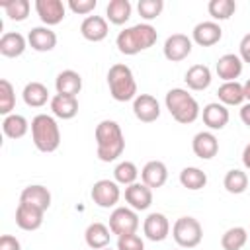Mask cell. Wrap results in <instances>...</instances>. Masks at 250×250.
<instances>
[{"instance_id": "cell-1", "label": "cell", "mask_w": 250, "mask_h": 250, "mask_svg": "<svg viewBox=\"0 0 250 250\" xmlns=\"http://www.w3.org/2000/svg\"><path fill=\"white\" fill-rule=\"evenodd\" d=\"M94 137H96V154L102 162H113L123 154L125 137L117 121L113 119L100 121L96 125Z\"/></svg>"}, {"instance_id": "cell-2", "label": "cell", "mask_w": 250, "mask_h": 250, "mask_svg": "<svg viewBox=\"0 0 250 250\" xmlns=\"http://www.w3.org/2000/svg\"><path fill=\"white\" fill-rule=\"evenodd\" d=\"M158 39V31L154 25L150 23H135L131 27H125L123 31H119L117 39H115V45H117V51L121 55H127V57H133L141 51H146L150 49Z\"/></svg>"}, {"instance_id": "cell-3", "label": "cell", "mask_w": 250, "mask_h": 250, "mask_svg": "<svg viewBox=\"0 0 250 250\" xmlns=\"http://www.w3.org/2000/svg\"><path fill=\"white\" fill-rule=\"evenodd\" d=\"M164 104H166V109L170 111V115L182 125L193 123L201 113V107H199L197 100L184 88L168 90V94L164 98Z\"/></svg>"}, {"instance_id": "cell-4", "label": "cell", "mask_w": 250, "mask_h": 250, "mask_svg": "<svg viewBox=\"0 0 250 250\" xmlns=\"http://www.w3.org/2000/svg\"><path fill=\"white\" fill-rule=\"evenodd\" d=\"M31 141L41 152H55L61 145V129L53 115L37 113L31 119Z\"/></svg>"}, {"instance_id": "cell-5", "label": "cell", "mask_w": 250, "mask_h": 250, "mask_svg": "<svg viewBox=\"0 0 250 250\" xmlns=\"http://www.w3.org/2000/svg\"><path fill=\"white\" fill-rule=\"evenodd\" d=\"M107 86H109V94L115 102H131L139 96L137 94V80L133 76V70L123 62H117V64L109 66Z\"/></svg>"}, {"instance_id": "cell-6", "label": "cell", "mask_w": 250, "mask_h": 250, "mask_svg": "<svg viewBox=\"0 0 250 250\" xmlns=\"http://www.w3.org/2000/svg\"><path fill=\"white\" fill-rule=\"evenodd\" d=\"M172 236L180 248H195L203 238L201 223L195 217H180L172 227Z\"/></svg>"}, {"instance_id": "cell-7", "label": "cell", "mask_w": 250, "mask_h": 250, "mask_svg": "<svg viewBox=\"0 0 250 250\" xmlns=\"http://www.w3.org/2000/svg\"><path fill=\"white\" fill-rule=\"evenodd\" d=\"M139 225H141L139 215L131 207H115L109 213V230L117 238L125 236V234H135Z\"/></svg>"}, {"instance_id": "cell-8", "label": "cell", "mask_w": 250, "mask_h": 250, "mask_svg": "<svg viewBox=\"0 0 250 250\" xmlns=\"http://www.w3.org/2000/svg\"><path fill=\"white\" fill-rule=\"evenodd\" d=\"M90 195L98 207L109 209V207H115L117 201L121 199V189L115 180H98V182H94Z\"/></svg>"}, {"instance_id": "cell-9", "label": "cell", "mask_w": 250, "mask_h": 250, "mask_svg": "<svg viewBox=\"0 0 250 250\" xmlns=\"http://www.w3.org/2000/svg\"><path fill=\"white\" fill-rule=\"evenodd\" d=\"M191 47H193V41L184 35V33H172L166 41H164V57L170 61V62H180L184 59L189 57L191 53Z\"/></svg>"}, {"instance_id": "cell-10", "label": "cell", "mask_w": 250, "mask_h": 250, "mask_svg": "<svg viewBox=\"0 0 250 250\" xmlns=\"http://www.w3.org/2000/svg\"><path fill=\"white\" fill-rule=\"evenodd\" d=\"M35 12L43 25L51 27L57 25L64 20L66 16V6L61 0H35Z\"/></svg>"}, {"instance_id": "cell-11", "label": "cell", "mask_w": 250, "mask_h": 250, "mask_svg": "<svg viewBox=\"0 0 250 250\" xmlns=\"http://www.w3.org/2000/svg\"><path fill=\"white\" fill-rule=\"evenodd\" d=\"M143 232L152 242H162L170 234V221L164 213H148L143 221Z\"/></svg>"}, {"instance_id": "cell-12", "label": "cell", "mask_w": 250, "mask_h": 250, "mask_svg": "<svg viewBox=\"0 0 250 250\" xmlns=\"http://www.w3.org/2000/svg\"><path fill=\"white\" fill-rule=\"evenodd\" d=\"M221 37H223V29L213 20L199 21L191 31V41L197 43L199 47H213L221 41Z\"/></svg>"}, {"instance_id": "cell-13", "label": "cell", "mask_w": 250, "mask_h": 250, "mask_svg": "<svg viewBox=\"0 0 250 250\" xmlns=\"http://www.w3.org/2000/svg\"><path fill=\"white\" fill-rule=\"evenodd\" d=\"M133 113L143 123H152L160 117V104L150 94H139L133 100Z\"/></svg>"}, {"instance_id": "cell-14", "label": "cell", "mask_w": 250, "mask_h": 250, "mask_svg": "<svg viewBox=\"0 0 250 250\" xmlns=\"http://www.w3.org/2000/svg\"><path fill=\"white\" fill-rule=\"evenodd\" d=\"M27 45L37 53H49L57 47V33L47 25L31 27L27 33Z\"/></svg>"}, {"instance_id": "cell-15", "label": "cell", "mask_w": 250, "mask_h": 250, "mask_svg": "<svg viewBox=\"0 0 250 250\" xmlns=\"http://www.w3.org/2000/svg\"><path fill=\"white\" fill-rule=\"evenodd\" d=\"M125 201L135 211H146L152 205V189L143 182H135L125 188Z\"/></svg>"}, {"instance_id": "cell-16", "label": "cell", "mask_w": 250, "mask_h": 250, "mask_svg": "<svg viewBox=\"0 0 250 250\" xmlns=\"http://www.w3.org/2000/svg\"><path fill=\"white\" fill-rule=\"evenodd\" d=\"M107 33H109V27H107V20L104 16H88L80 23V35L86 41L100 43L107 37Z\"/></svg>"}, {"instance_id": "cell-17", "label": "cell", "mask_w": 250, "mask_h": 250, "mask_svg": "<svg viewBox=\"0 0 250 250\" xmlns=\"http://www.w3.org/2000/svg\"><path fill=\"white\" fill-rule=\"evenodd\" d=\"M242 68H244V62L238 55L234 53H225L223 57H219L217 64H215V70H217V76L223 80V82H234L240 74H242Z\"/></svg>"}, {"instance_id": "cell-18", "label": "cell", "mask_w": 250, "mask_h": 250, "mask_svg": "<svg viewBox=\"0 0 250 250\" xmlns=\"http://www.w3.org/2000/svg\"><path fill=\"white\" fill-rule=\"evenodd\" d=\"M201 117H203V123L209 127V131H221L227 127L230 113H229L227 105H223L221 102H211V104L203 105Z\"/></svg>"}, {"instance_id": "cell-19", "label": "cell", "mask_w": 250, "mask_h": 250, "mask_svg": "<svg viewBox=\"0 0 250 250\" xmlns=\"http://www.w3.org/2000/svg\"><path fill=\"white\" fill-rule=\"evenodd\" d=\"M191 150L197 158L211 160L219 152V141L213 135V131H199V133H195V137L191 141Z\"/></svg>"}, {"instance_id": "cell-20", "label": "cell", "mask_w": 250, "mask_h": 250, "mask_svg": "<svg viewBox=\"0 0 250 250\" xmlns=\"http://www.w3.org/2000/svg\"><path fill=\"white\" fill-rule=\"evenodd\" d=\"M168 180V168L162 160H148L141 170V182L150 189L162 188Z\"/></svg>"}, {"instance_id": "cell-21", "label": "cell", "mask_w": 250, "mask_h": 250, "mask_svg": "<svg viewBox=\"0 0 250 250\" xmlns=\"http://www.w3.org/2000/svg\"><path fill=\"white\" fill-rule=\"evenodd\" d=\"M20 203H27V205H33L41 211H47L51 207V191L41 184H31V186L21 189Z\"/></svg>"}, {"instance_id": "cell-22", "label": "cell", "mask_w": 250, "mask_h": 250, "mask_svg": "<svg viewBox=\"0 0 250 250\" xmlns=\"http://www.w3.org/2000/svg\"><path fill=\"white\" fill-rule=\"evenodd\" d=\"M43 215L45 211L27 203H20L16 209V225L21 230H37L43 225Z\"/></svg>"}, {"instance_id": "cell-23", "label": "cell", "mask_w": 250, "mask_h": 250, "mask_svg": "<svg viewBox=\"0 0 250 250\" xmlns=\"http://www.w3.org/2000/svg\"><path fill=\"white\" fill-rule=\"evenodd\" d=\"M55 88H57V94H61V96H72V98H76L80 94V90H82V76L76 70L66 68V70H62V72L57 74Z\"/></svg>"}, {"instance_id": "cell-24", "label": "cell", "mask_w": 250, "mask_h": 250, "mask_svg": "<svg viewBox=\"0 0 250 250\" xmlns=\"http://www.w3.org/2000/svg\"><path fill=\"white\" fill-rule=\"evenodd\" d=\"M186 84L189 90H195V92H203L211 86V80H213V74H211V68L207 64H191L188 70H186V76H184Z\"/></svg>"}, {"instance_id": "cell-25", "label": "cell", "mask_w": 250, "mask_h": 250, "mask_svg": "<svg viewBox=\"0 0 250 250\" xmlns=\"http://www.w3.org/2000/svg\"><path fill=\"white\" fill-rule=\"evenodd\" d=\"M27 49V37H23L18 31H6L0 37V55L8 59L21 57L23 51Z\"/></svg>"}, {"instance_id": "cell-26", "label": "cell", "mask_w": 250, "mask_h": 250, "mask_svg": "<svg viewBox=\"0 0 250 250\" xmlns=\"http://www.w3.org/2000/svg\"><path fill=\"white\" fill-rule=\"evenodd\" d=\"M84 240L92 250H102L109 246L111 240V230L107 225L104 223H90L86 232H84Z\"/></svg>"}, {"instance_id": "cell-27", "label": "cell", "mask_w": 250, "mask_h": 250, "mask_svg": "<svg viewBox=\"0 0 250 250\" xmlns=\"http://www.w3.org/2000/svg\"><path fill=\"white\" fill-rule=\"evenodd\" d=\"M51 105V111L55 117L59 119H72L76 117L78 113V100L72 98V96H61V94H55L49 102Z\"/></svg>"}, {"instance_id": "cell-28", "label": "cell", "mask_w": 250, "mask_h": 250, "mask_svg": "<svg viewBox=\"0 0 250 250\" xmlns=\"http://www.w3.org/2000/svg\"><path fill=\"white\" fill-rule=\"evenodd\" d=\"M21 98H23L25 105H29V107H43L47 102H51L49 90H47V86L41 84V82H27V84L23 86Z\"/></svg>"}, {"instance_id": "cell-29", "label": "cell", "mask_w": 250, "mask_h": 250, "mask_svg": "<svg viewBox=\"0 0 250 250\" xmlns=\"http://www.w3.org/2000/svg\"><path fill=\"white\" fill-rule=\"evenodd\" d=\"M217 96H219V102L223 105H242L244 104V88L238 80L234 82H223L217 90Z\"/></svg>"}, {"instance_id": "cell-30", "label": "cell", "mask_w": 250, "mask_h": 250, "mask_svg": "<svg viewBox=\"0 0 250 250\" xmlns=\"http://www.w3.org/2000/svg\"><path fill=\"white\" fill-rule=\"evenodd\" d=\"M31 129V125L27 123V119L20 113H10L4 117L2 121V131L8 139H21L27 135V131Z\"/></svg>"}, {"instance_id": "cell-31", "label": "cell", "mask_w": 250, "mask_h": 250, "mask_svg": "<svg viewBox=\"0 0 250 250\" xmlns=\"http://www.w3.org/2000/svg\"><path fill=\"white\" fill-rule=\"evenodd\" d=\"M133 12V6L129 0H111L105 6V18L109 20V23L113 25H123L129 21Z\"/></svg>"}, {"instance_id": "cell-32", "label": "cell", "mask_w": 250, "mask_h": 250, "mask_svg": "<svg viewBox=\"0 0 250 250\" xmlns=\"http://www.w3.org/2000/svg\"><path fill=\"white\" fill-rule=\"evenodd\" d=\"M180 184L186 189L197 191V189H201V188L207 186V174L201 168H197V166H186L180 172Z\"/></svg>"}, {"instance_id": "cell-33", "label": "cell", "mask_w": 250, "mask_h": 250, "mask_svg": "<svg viewBox=\"0 0 250 250\" xmlns=\"http://www.w3.org/2000/svg\"><path fill=\"white\" fill-rule=\"evenodd\" d=\"M246 242H248V232L244 227H230L221 236L223 250H242Z\"/></svg>"}, {"instance_id": "cell-34", "label": "cell", "mask_w": 250, "mask_h": 250, "mask_svg": "<svg viewBox=\"0 0 250 250\" xmlns=\"http://www.w3.org/2000/svg\"><path fill=\"white\" fill-rule=\"evenodd\" d=\"M223 186H225V189H227L229 193L240 195V193H244L246 188H248V176H246V172H242V170H238V168H232V170H229V172L225 174Z\"/></svg>"}, {"instance_id": "cell-35", "label": "cell", "mask_w": 250, "mask_h": 250, "mask_svg": "<svg viewBox=\"0 0 250 250\" xmlns=\"http://www.w3.org/2000/svg\"><path fill=\"white\" fill-rule=\"evenodd\" d=\"M0 8L6 12V16L12 21H25L29 16L31 4L29 0H6V2H0Z\"/></svg>"}, {"instance_id": "cell-36", "label": "cell", "mask_w": 250, "mask_h": 250, "mask_svg": "<svg viewBox=\"0 0 250 250\" xmlns=\"http://www.w3.org/2000/svg\"><path fill=\"white\" fill-rule=\"evenodd\" d=\"M207 12L213 18V21H225L236 12L234 0H211L207 4Z\"/></svg>"}, {"instance_id": "cell-37", "label": "cell", "mask_w": 250, "mask_h": 250, "mask_svg": "<svg viewBox=\"0 0 250 250\" xmlns=\"http://www.w3.org/2000/svg\"><path fill=\"white\" fill-rule=\"evenodd\" d=\"M137 178H139V168H137L135 162H131V160L119 162V164L115 166V170H113V180H115L119 186H125V188H127V186L135 184Z\"/></svg>"}, {"instance_id": "cell-38", "label": "cell", "mask_w": 250, "mask_h": 250, "mask_svg": "<svg viewBox=\"0 0 250 250\" xmlns=\"http://www.w3.org/2000/svg\"><path fill=\"white\" fill-rule=\"evenodd\" d=\"M14 107H16V90L10 80L2 78L0 80V113L6 117L14 113Z\"/></svg>"}, {"instance_id": "cell-39", "label": "cell", "mask_w": 250, "mask_h": 250, "mask_svg": "<svg viewBox=\"0 0 250 250\" xmlns=\"http://www.w3.org/2000/svg\"><path fill=\"white\" fill-rule=\"evenodd\" d=\"M137 10L141 14V18L145 20V23H148L150 20L158 18L164 10V2L162 0H139Z\"/></svg>"}, {"instance_id": "cell-40", "label": "cell", "mask_w": 250, "mask_h": 250, "mask_svg": "<svg viewBox=\"0 0 250 250\" xmlns=\"http://www.w3.org/2000/svg\"><path fill=\"white\" fill-rule=\"evenodd\" d=\"M117 250H145V240L135 234H125L117 238Z\"/></svg>"}, {"instance_id": "cell-41", "label": "cell", "mask_w": 250, "mask_h": 250, "mask_svg": "<svg viewBox=\"0 0 250 250\" xmlns=\"http://www.w3.org/2000/svg\"><path fill=\"white\" fill-rule=\"evenodd\" d=\"M66 6L70 8V12H74V14H78V16H86V18H88V14H92V12L96 10L98 0H68V4H66Z\"/></svg>"}, {"instance_id": "cell-42", "label": "cell", "mask_w": 250, "mask_h": 250, "mask_svg": "<svg viewBox=\"0 0 250 250\" xmlns=\"http://www.w3.org/2000/svg\"><path fill=\"white\" fill-rule=\"evenodd\" d=\"M0 250H21V244L16 236L12 234H2L0 236Z\"/></svg>"}, {"instance_id": "cell-43", "label": "cell", "mask_w": 250, "mask_h": 250, "mask_svg": "<svg viewBox=\"0 0 250 250\" xmlns=\"http://www.w3.org/2000/svg\"><path fill=\"white\" fill-rule=\"evenodd\" d=\"M238 57L242 59V62H248V64H250V33H246V35L240 39Z\"/></svg>"}, {"instance_id": "cell-44", "label": "cell", "mask_w": 250, "mask_h": 250, "mask_svg": "<svg viewBox=\"0 0 250 250\" xmlns=\"http://www.w3.org/2000/svg\"><path fill=\"white\" fill-rule=\"evenodd\" d=\"M240 119H242V123L246 127H250V102L240 105Z\"/></svg>"}, {"instance_id": "cell-45", "label": "cell", "mask_w": 250, "mask_h": 250, "mask_svg": "<svg viewBox=\"0 0 250 250\" xmlns=\"http://www.w3.org/2000/svg\"><path fill=\"white\" fill-rule=\"evenodd\" d=\"M242 164H244V168L246 170H250V143L244 146V150H242Z\"/></svg>"}, {"instance_id": "cell-46", "label": "cell", "mask_w": 250, "mask_h": 250, "mask_svg": "<svg viewBox=\"0 0 250 250\" xmlns=\"http://www.w3.org/2000/svg\"><path fill=\"white\" fill-rule=\"evenodd\" d=\"M242 88H244V98L250 102V78H248V80L242 84Z\"/></svg>"}, {"instance_id": "cell-47", "label": "cell", "mask_w": 250, "mask_h": 250, "mask_svg": "<svg viewBox=\"0 0 250 250\" xmlns=\"http://www.w3.org/2000/svg\"><path fill=\"white\" fill-rule=\"evenodd\" d=\"M102 250H111V248H102Z\"/></svg>"}]
</instances>
